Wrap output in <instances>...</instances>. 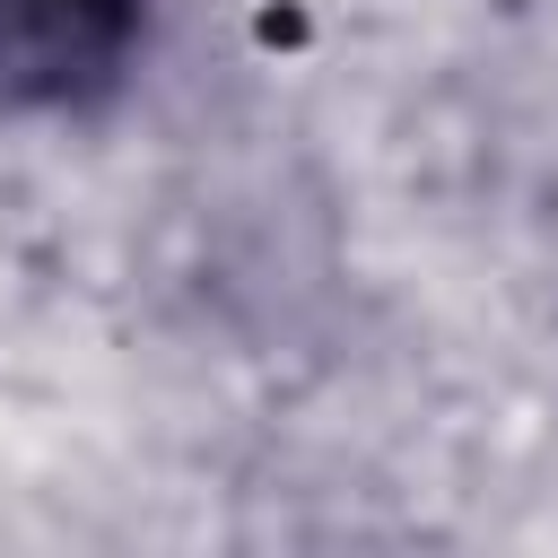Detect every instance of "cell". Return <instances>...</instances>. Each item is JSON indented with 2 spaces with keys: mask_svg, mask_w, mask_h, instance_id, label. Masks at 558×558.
I'll use <instances>...</instances> for the list:
<instances>
[{
  "mask_svg": "<svg viewBox=\"0 0 558 558\" xmlns=\"http://www.w3.org/2000/svg\"><path fill=\"white\" fill-rule=\"evenodd\" d=\"M148 0H0V122L78 113L140 61Z\"/></svg>",
  "mask_w": 558,
  "mask_h": 558,
  "instance_id": "1",
  "label": "cell"
}]
</instances>
